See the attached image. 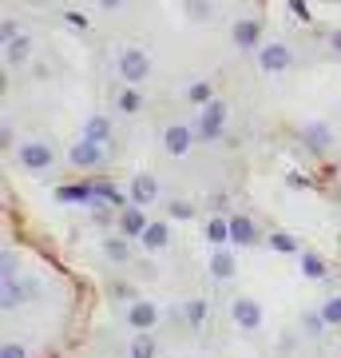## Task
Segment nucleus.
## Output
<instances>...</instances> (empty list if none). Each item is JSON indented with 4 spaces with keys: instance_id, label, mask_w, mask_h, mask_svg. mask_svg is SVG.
Instances as JSON below:
<instances>
[{
    "instance_id": "obj_1",
    "label": "nucleus",
    "mask_w": 341,
    "mask_h": 358,
    "mask_svg": "<svg viewBox=\"0 0 341 358\" xmlns=\"http://www.w3.org/2000/svg\"><path fill=\"white\" fill-rule=\"evenodd\" d=\"M103 291L13 183L0 203V358H68L100 327Z\"/></svg>"
},
{
    "instance_id": "obj_2",
    "label": "nucleus",
    "mask_w": 341,
    "mask_h": 358,
    "mask_svg": "<svg viewBox=\"0 0 341 358\" xmlns=\"http://www.w3.org/2000/svg\"><path fill=\"white\" fill-rule=\"evenodd\" d=\"M68 358H183L175 346L155 338L135 322L123 319H100V327L88 334V343L76 346Z\"/></svg>"
},
{
    "instance_id": "obj_3",
    "label": "nucleus",
    "mask_w": 341,
    "mask_h": 358,
    "mask_svg": "<svg viewBox=\"0 0 341 358\" xmlns=\"http://www.w3.org/2000/svg\"><path fill=\"white\" fill-rule=\"evenodd\" d=\"M333 223H338V231H333V259L341 263V195L333 199Z\"/></svg>"
}]
</instances>
